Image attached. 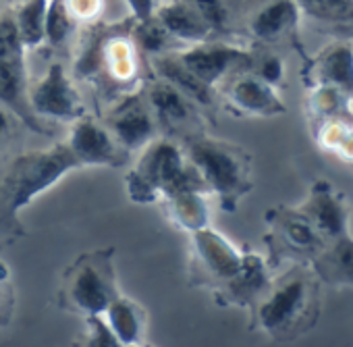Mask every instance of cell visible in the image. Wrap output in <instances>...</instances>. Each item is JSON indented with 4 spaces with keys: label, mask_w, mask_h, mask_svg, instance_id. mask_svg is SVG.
<instances>
[{
    "label": "cell",
    "mask_w": 353,
    "mask_h": 347,
    "mask_svg": "<svg viewBox=\"0 0 353 347\" xmlns=\"http://www.w3.org/2000/svg\"><path fill=\"white\" fill-rule=\"evenodd\" d=\"M254 328L276 341H291L310 330L320 312V279L310 264H295L270 281L252 306Z\"/></svg>",
    "instance_id": "cell-1"
},
{
    "label": "cell",
    "mask_w": 353,
    "mask_h": 347,
    "mask_svg": "<svg viewBox=\"0 0 353 347\" xmlns=\"http://www.w3.org/2000/svg\"><path fill=\"white\" fill-rule=\"evenodd\" d=\"M185 156L200 175L206 192L214 194L225 210H235L252 192V160L243 148L198 135L188 141Z\"/></svg>",
    "instance_id": "cell-2"
},
{
    "label": "cell",
    "mask_w": 353,
    "mask_h": 347,
    "mask_svg": "<svg viewBox=\"0 0 353 347\" xmlns=\"http://www.w3.org/2000/svg\"><path fill=\"white\" fill-rule=\"evenodd\" d=\"M127 194L135 204L160 202L183 188H204L185 152L170 139H152L127 172ZM206 190V188H204Z\"/></svg>",
    "instance_id": "cell-3"
},
{
    "label": "cell",
    "mask_w": 353,
    "mask_h": 347,
    "mask_svg": "<svg viewBox=\"0 0 353 347\" xmlns=\"http://www.w3.org/2000/svg\"><path fill=\"white\" fill-rule=\"evenodd\" d=\"M121 295L114 266V250H92L81 254L63 275L57 301L61 310L79 316H102Z\"/></svg>",
    "instance_id": "cell-4"
},
{
    "label": "cell",
    "mask_w": 353,
    "mask_h": 347,
    "mask_svg": "<svg viewBox=\"0 0 353 347\" xmlns=\"http://www.w3.org/2000/svg\"><path fill=\"white\" fill-rule=\"evenodd\" d=\"M81 168L67 143H59L48 150H34L21 154L9 168L5 177V194L9 215L30 206L40 194L54 188L69 172Z\"/></svg>",
    "instance_id": "cell-5"
},
{
    "label": "cell",
    "mask_w": 353,
    "mask_h": 347,
    "mask_svg": "<svg viewBox=\"0 0 353 347\" xmlns=\"http://www.w3.org/2000/svg\"><path fill=\"white\" fill-rule=\"evenodd\" d=\"M266 223L270 229L266 235V244L270 248V268L285 260L295 264H310L326 246L324 237L297 210V206H276L268 210Z\"/></svg>",
    "instance_id": "cell-6"
},
{
    "label": "cell",
    "mask_w": 353,
    "mask_h": 347,
    "mask_svg": "<svg viewBox=\"0 0 353 347\" xmlns=\"http://www.w3.org/2000/svg\"><path fill=\"white\" fill-rule=\"evenodd\" d=\"M190 235L194 248L192 281L210 285L214 291L221 289L239 272L245 252H241L229 237L214 231L210 225Z\"/></svg>",
    "instance_id": "cell-7"
},
{
    "label": "cell",
    "mask_w": 353,
    "mask_h": 347,
    "mask_svg": "<svg viewBox=\"0 0 353 347\" xmlns=\"http://www.w3.org/2000/svg\"><path fill=\"white\" fill-rule=\"evenodd\" d=\"M65 143L79 166L117 168L127 160V152L114 139L110 129L90 117H79L77 121H73L71 133Z\"/></svg>",
    "instance_id": "cell-8"
},
{
    "label": "cell",
    "mask_w": 353,
    "mask_h": 347,
    "mask_svg": "<svg viewBox=\"0 0 353 347\" xmlns=\"http://www.w3.org/2000/svg\"><path fill=\"white\" fill-rule=\"evenodd\" d=\"M297 210L316 227V231L324 237L326 244L349 231L347 198L328 179L314 181Z\"/></svg>",
    "instance_id": "cell-9"
},
{
    "label": "cell",
    "mask_w": 353,
    "mask_h": 347,
    "mask_svg": "<svg viewBox=\"0 0 353 347\" xmlns=\"http://www.w3.org/2000/svg\"><path fill=\"white\" fill-rule=\"evenodd\" d=\"M30 104H32L34 115H38L42 119L73 123L79 117H83L79 96L73 88L71 79L67 77L63 65H59V63L50 65L46 75L34 88V92L30 96Z\"/></svg>",
    "instance_id": "cell-10"
},
{
    "label": "cell",
    "mask_w": 353,
    "mask_h": 347,
    "mask_svg": "<svg viewBox=\"0 0 353 347\" xmlns=\"http://www.w3.org/2000/svg\"><path fill=\"white\" fill-rule=\"evenodd\" d=\"M270 264L256 252H245L239 272L221 289H216V299L227 306L252 308L270 285Z\"/></svg>",
    "instance_id": "cell-11"
},
{
    "label": "cell",
    "mask_w": 353,
    "mask_h": 347,
    "mask_svg": "<svg viewBox=\"0 0 353 347\" xmlns=\"http://www.w3.org/2000/svg\"><path fill=\"white\" fill-rule=\"evenodd\" d=\"M108 129L125 152L145 148L156 139V119L139 98L121 102L108 117Z\"/></svg>",
    "instance_id": "cell-12"
},
{
    "label": "cell",
    "mask_w": 353,
    "mask_h": 347,
    "mask_svg": "<svg viewBox=\"0 0 353 347\" xmlns=\"http://www.w3.org/2000/svg\"><path fill=\"white\" fill-rule=\"evenodd\" d=\"M164 212L174 227L194 233L210 225L208 192L204 188H183L166 194L162 200Z\"/></svg>",
    "instance_id": "cell-13"
},
{
    "label": "cell",
    "mask_w": 353,
    "mask_h": 347,
    "mask_svg": "<svg viewBox=\"0 0 353 347\" xmlns=\"http://www.w3.org/2000/svg\"><path fill=\"white\" fill-rule=\"evenodd\" d=\"M229 98L241 115L250 117H279L287 110L276 88L262 81L258 75L239 77L231 88Z\"/></svg>",
    "instance_id": "cell-14"
},
{
    "label": "cell",
    "mask_w": 353,
    "mask_h": 347,
    "mask_svg": "<svg viewBox=\"0 0 353 347\" xmlns=\"http://www.w3.org/2000/svg\"><path fill=\"white\" fill-rule=\"evenodd\" d=\"M322 283L334 287H353V235L347 231L328 241L310 262Z\"/></svg>",
    "instance_id": "cell-15"
},
{
    "label": "cell",
    "mask_w": 353,
    "mask_h": 347,
    "mask_svg": "<svg viewBox=\"0 0 353 347\" xmlns=\"http://www.w3.org/2000/svg\"><path fill=\"white\" fill-rule=\"evenodd\" d=\"M148 106L156 119L166 129H181L194 121V102L185 98L179 90L166 83L164 79L156 81L148 90Z\"/></svg>",
    "instance_id": "cell-16"
},
{
    "label": "cell",
    "mask_w": 353,
    "mask_h": 347,
    "mask_svg": "<svg viewBox=\"0 0 353 347\" xmlns=\"http://www.w3.org/2000/svg\"><path fill=\"white\" fill-rule=\"evenodd\" d=\"M198 79H202L206 86H214L221 77L227 75V71L237 65L239 61H245V54L231 46H198L190 52H185L179 59Z\"/></svg>",
    "instance_id": "cell-17"
},
{
    "label": "cell",
    "mask_w": 353,
    "mask_h": 347,
    "mask_svg": "<svg viewBox=\"0 0 353 347\" xmlns=\"http://www.w3.org/2000/svg\"><path fill=\"white\" fill-rule=\"evenodd\" d=\"M104 320L123 345L143 343L148 330L145 310L131 297L119 295L104 312Z\"/></svg>",
    "instance_id": "cell-18"
},
{
    "label": "cell",
    "mask_w": 353,
    "mask_h": 347,
    "mask_svg": "<svg viewBox=\"0 0 353 347\" xmlns=\"http://www.w3.org/2000/svg\"><path fill=\"white\" fill-rule=\"evenodd\" d=\"M0 102H3L9 110H13L30 129H36V131L42 129L38 117L32 110L30 100L23 94L21 63L0 59Z\"/></svg>",
    "instance_id": "cell-19"
},
{
    "label": "cell",
    "mask_w": 353,
    "mask_h": 347,
    "mask_svg": "<svg viewBox=\"0 0 353 347\" xmlns=\"http://www.w3.org/2000/svg\"><path fill=\"white\" fill-rule=\"evenodd\" d=\"M156 71H158V75L166 83L176 88L185 98H190L194 104H202V106H210L212 104V100H214L212 88L206 86L202 79H198L179 59H172V57L156 59Z\"/></svg>",
    "instance_id": "cell-20"
},
{
    "label": "cell",
    "mask_w": 353,
    "mask_h": 347,
    "mask_svg": "<svg viewBox=\"0 0 353 347\" xmlns=\"http://www.w3.org/2000/svg\"><path fill=\"white\" fill-rule=\"evenodd\" d=\"M316 86H326L353 96V48L332 46L316 67Z\"/></svg>",
    "instance_id": "cell-21"
},
{
    "label": "cell",
    "mask_w": 353,
    "mask_h": 347,
    "mask_svg": "<svg viewBox=\"0 0 353 347\" xmlns=\"http://www.w3.org/2000/svg\"><path fill=\"white\" fill-rule=\"evenodd\" d=\"M314 135L324 152L353 164V115L316 121Z\"/></svg>",
    "instance_id": "cell-22"
},
{
    "label": "cell",
    "mask_w": 353,
    "mask_h": 347,
    "mask_svg": "<svg viewBox=\"0 0 353 347\" xmlns=\"http://www.w3.org/2000/svg\"><path fill=\"white\" fill-rule=\"evenodd\" d=\"M158 23L168 32V36L181 38L188 42H202L210 28L202 21L194 7L183 3H170L158 11Z\"/></svg>",
    "instance_id": "cell-23"
},
{
    "label": "cell",
    "mask_w": 353,
    "mask_h": 347,
    "mask_svg": "<svg viewBox=\"0 0 353 347\" xmlns=\"http://www.w3.org/2000/svg\"><path fill=\"white\" fill-rule=\"evenodd\" d=\"M297 23V5L293 0H276V3L264 7L254 23L252 30L262 40H276L285 32H289Z\"/></svg>",
    "instance_id": "cell-24"
},
{
    "label": "cell",
    "mask_w": 353,
    "mask_h": 347,
    "mask_svg": "<svg viewBox=\"0 0 353 347\" xmlns=\"http://www.w3.org/2000/svg\"><path fill=\"white\" fill-rule=\"evenodd\" d=\"M46 7L48 0H30L17 15V30L23 46H38L46 40Z\"/></svg>",
    "instance_id": "cell-25"
},
{
    "label": "cell",
    "mask_w": 353,
    "mask_h": 347,
    "mask_svg": "<svg viewBox=\"0 0 353 347\" xmlns=\"http://www.w3.org/2000/svg\"><path fill=\"white\" fill-rule=\"evenodd\" d=\"M73 28L71 11L65 0H48L46 7V40L54 46L63 44Z\"/></svg>",
    "instance_id": "cell-26"
},
{
    "label": "cell",
    "mask_w": 353,
    "mask_h": 347,
    "mask_svg": "<svg viewBox=\"0 0 353 347\" xmlns=\"http://www.w3.org/2000/svg\"><path fill=\"white\" fill-rule=\"evenodd\" d=\"M299 5L320 21L353 19V0H299Z\"/></svg>",
    "instance_id": "cell-27"
},
{
    "label": "cell",
    "mask_w": 353,
    "mask_h": 347,
    "mask_svg": "<svg viewBox=\"0 0 353 347\" xmlns=\"http://www.w3.org/2000/svg\"><path fill=\"white\" fill-rule=\"evenodd\" d=\"M75 347H125L117 335L110 330L104 316H88L81 337L75 341Z\"/></svg>",
    "instance_id": "cell-28"
},
{
    "label": "cell",
    "mask_w": 353,
    "mask_h": 347,
    "mask_svg": "<svg viewBox=\"0 0 353 347\" xmlns=\"http://www.w3.org/2000/svg\"><path fill=\"white\" fill-rule=\"evenodd\" d=\"M21 48H23V42L19 38V30L15 21L11 19L0 21V59L21 63Z\"/></svg>",
    "instance_id": "cell-29"
},
{
    "label": "cell",
    "mask_w": 353,
    "mask_h": 347,
    "mask_svg": "<svg viewBox=\"0 0 353 347\" xmlns=\"http://www.w3.org/2000/svg\"><path fill=\"white\" fill-rule=\"evenodd\" d=\"M137 40L141 44V48L145 52H160L164 46H166V40H168V32L154 19H148V21H139V28H137Z\"/></svg>",
    "instance_id": "cell-30"
},
{
    "label": "cell",
    "mask_w": 353,
    "mask_h": 347,
    "mask_svg": "<svg viewBox=\"0 0 353 347\" xmlns=\"http://www.w3.org/2000/svg\"><path fill=\"white\" fill-rule=\"evenodd\" d=\"M192 7L210 30L223 28L227 23V9L223 0H192Z\"/></svg>",
    "instance_id": "cell-31"
},
{
    "label": "cell",
    "mask_w": 353,
    "mask_h": 347,
    "mask_svg": "<svg viewBox=\"0 0 353 347\" xmlns=\"http://www.w3.org/2000/svg\"><path fill=\"white\" fill-rule=\"evenodd\" d=\"M13 310V289L9 283L7 264L0 262V324H5Z\"/></svg>",
    "instance_id": "cell-32"
},
{
    "label": "cell",
    "mask_w": 353,
    "mask_h": 347,
    "mask_svg": "<svg viewBox=\"0 0 353 347\" xmlns=\"http://www.w3.org/2000/svg\"><path fill=\"white\" fill-rule=\"evenodd\" d=\"M258 77L270 86H276L281 79H283V61L276 59V57H270L262 63L260 71H258Z\"/></svg>",
    "instance_id": "cell-33"
},
{
    "label": "cell",
    "mask_w": 353,
    "mask_h": 347,
    "mask_svg": "<svg viewBox=\"0 0 353 347\" xmlns=\"http://www.w3.org/2000/svg\"><path fill=\"white\" fill-rule=\"evenodd\" d=\"M131 13L135 15L137 21H148L152 19V9H154V0H127Z\"/></svg>",
    "instance_id": "cell-34"
},
{
    "label": "cell",
    "mask_w": 353,
    "mask_h": 347,
    "mask_svg": "<svg viewBox=\"0 0 353 347\" xmlns=\"http://www.w3.org/2000/svg\"><path fill=\"white\" fill-rule=\"evenodd\" d=\"M7 133H9V117L3 110H0V146L5 143Z\"/></svg>",
    "instance_id": "cell-35"
},
{
    "label": "cell",
    "mask_w": 353,
    "mask_h": 347,
    "mask_svg": "<svg viewBox=\"0 0 353 347\" xmlns=\"http://www.w3.org/2000/svg\"><path fill=\"white\" fill-rule=\"evenodd\" d=\"M125 347H150V345H145V343H133V345H125Z\"/></svg>",
    "instance_id": "cell-36"
}]
</instances>
